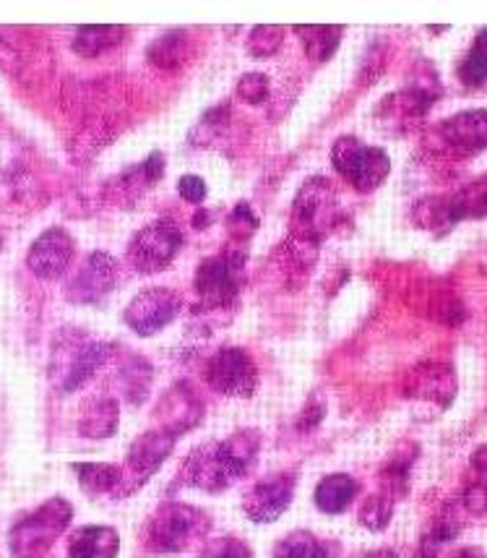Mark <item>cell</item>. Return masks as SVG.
I'll use <instances>...</instances> for the list:
<instances>
[{
    "label": "cell",
    "mask_w": 487,
    "mask_h": 558,
    "mask_svg": "<svg viewBox=\"0 0 487 558\" xmlns=\"http://www.w3.org/2000/svg\"><path fill=\"white\" fill-rule=\"evenodd\" d=\"M295 32L303 39L305 56L316 63L329 61L342 39V26H295Z\"/></svg>",
    "instance_id": "23"
},
{
    "label": "cell",
    "mask_w": 487,
    "mask_h": 558,
    "mask_svg": "<svg viewBox=\"0 0 487 558\" xmlns=\"http://www.w3.org/2000/svg\"><path fill=\"white\" fill-rule=\"evenodd\" d=\"M198 558H253V550L243 541H238V537L227 535L206 543Z\"/></svg>",
    "instance_id": "32"
},
{
    "label": "cell",
    "mask_w": 487,
    "mask_h": 558,
    "mask_svg": "<svg viewBox=\"0 0 487 558\" xmlns=\"http://www.w3.org/2000/svg\"><path fill=\"white\" fill-rule=\"evenodd\" d=\"M238 97L248 105L266 102V97H269V78L264 73H248V76L240 78Z\"/></svg>",
    "instance_id": "34"
},
{
    "label": "cell",
    "mask_w": 487,
    "mask_h": 558,
    "mask_svg": "<svg viewBox=\"0 0 487 558\" xmlns=\"http://www.w3.org/2000/svg\"><path fill=\"white\" fill-rule=\"evenodd\" d=\"M206 381L224 397H251L258 387V368L245 350L224 348L206 363Z\"/></svg>",
    "instance_id": "12"
},
{
    "label": "cell",
    "mask_w": 487,
    "mask_h": 558,
    "mask_svg": "<svg viewBox=\"0 0 487 558\" xmlns=\"http://www.w3.org/2000/svg\"><path fill=\"white\" fill-rule=\"evenodd\" d=\"M159 415H162V428L180 436L202 421L204 404L198 400L196 391L191 389V384L180 381L159 404Z\"/></svg>",
    "instance_id": "17"
},
{
    "label": "cell",
    "mask_w": 487,
    "mask_h": 558,
    "mask_svg": "<svg viewBox=\"0 0 487 558\" xmlns=\"http://www.w3.org/2000/svg\"><path fill=\"white\" fill-rule=\"evenodd\" d=\"M185 238L178 225L172 222H151L133 235L129 245V262L138 275H157L175 262L183 251Z\"/></svg>",
    "instance_id": "9"
},
{
    "label": "cell",
    "mask_w": 487,
    "mask_h": 558,
    "mask_svg": "<svg viewBox=\"0 0 487 558\" xmlns=\"http://www.w3.org/2000/svg\"><path fill=\"white\" fill-rule=\"evenodd\" d=\"M120 264L105 251H95L78 264L69 282H65V301L73 305H95L115 290Z\"/></svg>",
    "instance_id": "10"
},
{
    "label": "cell",
    "mask_w": 487,
    "mask_h": 558,
    "mask_svg": "<svg viewBox=\"0 0 487 558\" xmlns=\"http://www.w3.org/2000/svg\"><path fill=\"white\" fill-rule=\"evenodd\" d=\"M118 428V404L112 400H95L86 404L78 434L86 438H110Z\"/></svg>",
    "instance_id": "25"
},
{
    "label": "cell",
    "mask_w": 487,
    "mask_h": 558,
    "mask_svg": "<svg viewBox=\"0 0 487 558\" xmlns=\"http://www.w3.org/2000/svg\"><path fill=\"white\" fill-rule=\"evenodd\" d=\"M178 194L185 198L188 204H202L206 194H209V189H206L204 178L198 175H183L178 181Z\"/></svg>",
    "instance_id": "35"
},
{
    "label": "cell",
    "mask_w": 487,
    "mask_h": 558,
    "mask_svg": "<svg viewBox=\"0 0 487 558\" xmlns=\"http://www.w3.org/2000/svg\"><path fill=\"white\" fill-rule=\"evenodd\" d=\"M110 352L112 348L108 342L95 340L84 331H60L50 352V378L56 389L60 395H71V391L82 389L97 374L99 365H105Z\"/></svg>",
    "instance_id": "3"
},
{
    "label": "cell",
    "mask_w": 487,
    "mask_h": 558,
    "mask_svg": "<svg viewBox=\"0 0 487 558\" xmlns=\"http://www.w3.org/2000/svg\"><path fill=\"white\" fill-rule=\"evenodd\" d=\"M227 230H230V235L235 238V241H248L253 232L258 230V217L256 211L251 209V204L243 202L232 209L230 219H227Z\"/></svg>",
    "instance_id": "33"
},
{
    "label": "cell",
    "mask_w": 487,
    "mask_h": 558,
    "mask_svg": "<svg viewBox=\"0 0 487 558\" xmlns=\"http://www.w3.org/2000/svg\"><path fill=\"white\" fill-rule=\"evenodd\" d=\"M459 78L464 86H483L487 82V26L477 32L475 43L459 65Z\"/></svg>",
    "instance_id": "26"
},
{
    "label": "cell",
    "mask_w": 487,
    "mask_h": 558,
    "mask_svg": "<svg viewBox=\"0 0 487 558\" xmlns=\"http://www.w3.org/2000/svg\"><path fill=\"white\" fill-rule=\"evenodd\" d=\"M284 29L282 26H253L248 37V50L253 58H271L273 52L282 48Z\"/></svg>",
    "instance_id": "29"
},
{
    "label": "cell",
    "mask_w": 487,
    "mask_h": 558,
    "mask_svg": "<svg viewBox=\"0 0 487 558\" xmlns=\"http://www.w3.org/2000/svg\"><path fill=\"white\" fill-rule=\"evenodd\" d=\"M333 170L360 194H370L389 178L391 159L380 146L363 144L355 136L337 138L331 146Z\"/></svg>",
    "instance_id": "6"
},
{
    "label": "cell",
    "mask_w": 487,
    "mask_h": 558,
    "mask_svg": "<svg viewBox=\"0 0 487 558\" xmlns=\"http://www.w3.org/2000/svg\"><path fill=\"white\" fill-rule=\"evenodd\" d=\"M391 514H393V498H389L386 494H376L363 504V509H360V524L373 530V533H378V530H383L386 524L391 522Z\"/></svg>",
    "instance_id": "28"
},
{
    "label": "cell",
    "mask_w": 487,
    "mask_h": 558,
    "mask_svg": "<svg viewBox=\"0 0 487 558\" xmlns=\"http://www.w3.org/2000/svg\"><path fill=\"white\" fill-rule=\"evenodd\" d=\"M151 63L162 65V69H172L183 61V35H165L151 43L149 48Z\"/></svg>",
    "instance_id": "30"
},
{
    "label": "cell",
    "mask_w": 487,
    "mask_h": 558,
    "mask_svg": "<svg viewBox=\"0 0 487 558\" xmlns=\"http://www.w3.org/2000/svg\"><path fill=\"white\" fill-rule=\"evenodd\" d=\"M433 138L453 157H475L487 149V110H464L440 121Z\"/></svg>",
    "instance_id": "14"
},
{
    "label": "cell",
    "mask_w": 487,
    "mask_h": 558,
    "mask_svg": "<svg viewBox=\"0 0 487 558\" xmlns=\"http://www.w3.org/2000/svg\"><path fill=\"white\" fill-rule=\"evenodd\" d=\"M0 248H3V232H0Z\"/></svg>",
    "instance_id": "38"
},
{
    "label": "cell",
    "mask_w": 487,
    "mask_h": 558,
    "mask_svg": "<svg viewBox=\"0 0 487 558\" xmlns=\"http://www.w3.org/2000/svg\"><path fill=\"white\" fill-rule=\"evenodd\" d=\"M73 507L65 498H50L22 522H16L9 533V548L16 558H39L56 546V541L71 524Z\"/></svg>",
    "instance_id": "5"
},
{
    "label": "cell",
    "mask_w": 487,
    "mask_h": 558,
    "mask_svg": "<svg viewBox=\"0 0 487 558\" xmlns=\"http://www.w3.org/2000/svg\"><path fill=\"white\" fill-rule=\"evenodd\" d=\"M360 494V483L352 475L337 473L324 477L321 483L316 486V507L324 511V514H342V511L355 501V496Z\"/></svg>",
    "instance_id": "20"
},
{
    "label": "cell",
    "mask_w": 487,
    "mask_h": 558,
    "mask_svg": "<svg viewBox=\"0 0 487 558\" xmlns=\"http://www.w3.org/2000/svg\"><path fill=\"white\" fill-rule=\"evenodd\" d=\"M365 558H397V550L383 548V550H376V554H370V556H365Z\"/></svg>",
    "instance_id": "37"
},
{
    "label": "cell",
    "mask_w": 487,
    "mask_h": 558,
    "mask_svg": "<svg viewBox=\"0 0 487 558\" xmlns=\"http://www.w3.org/2000/svg\"><path fill=\"white\" fill-rule=\"evenodd\" d=\"M295 486L297 477L292 473H273L269 477H264V481H258L243 501L248 520L256 524L277 522L279 517L290 509L292 496H295Z\"/></svg>",
    "instance_id": "15"
},
{
    "label": "cell",
    "mask_w": 487,
    "mask_h": 558,
    "mask_svg": "<svg viewBox=\"0 0 487 558\" xmlns=\"http://www.w3.org/2000/svg\"><path fill=\"white\" fill-rule=\"evenodd\" d=\"M248 256L243 251H222V254L206 258L196 271V295L206 308H224L235 301L243 288V271Z\"/></svg>",
    "instance_id": "8"
},
{
    "label": "cell",
    "mask_w": 487,
    "mask_h": 558,
    "mask_svg": "<svg viewBox=\"0 0 487 558\" xmlns=\"http://www.w3.org/2000/svg\"><path fill=\"white\" fill-rule=\"evenodd\" d=\"M487 217V175L477 178L462 191L446 198H430L423 202L415 211L419 228L430 232H446L462 219H483Z\"/></svg>",
    "instance_id": "7"
},
{
    "label": "cell",
    "mask_w": 487,
    "mask_h": 558,
    "mask_svg": "<svg viewBox=\"0 0 487 558\" xmlns=\"http://www.w3.org/2000/svg\"><path fill=\"white\" fill-rule=\"evenodd\" d=\"M412 397H425V400H440V404H449L456 395V378H453L449 365L438 363H425L417 365L410 374Z\"/></svg>",
    "instance_id": "18"
},
{
    "label": "cell",
    "mask_w": 487,
    "mask_h": 558,
    "mask_svg": "<svg viewBox=\"0 0 487 558\" xmlns=\"http://www.w3.org/2000/svg\"><path fill=\"white\" fill-rule=\"evenodd\" d=\"M120 537L112 527L105 524H89L76 530L69 541L71 558H118Z\"/></svg>",
    "instance_id": "19"
},
{
    "label": "cell",
    "mask_w": 487,
    "mask_h": 558,
    "mask_svg": "<svg viewBox=\"0 0 487 558\" xmlns=\"http://www.w3.org/2000/svg\"><path fill=\"white\" fill-rule=\"evenodd\" d=\"M73 473H76L78 483H82V488L89 496H102V494L120 496V488H123V468H118V464L78 462L73 464Z\"/></svg>",
    "instance_id": "21"
},
{
    "label": "cell",
    "mask_w": 487,
    "mask_h": 558,
    "mask_svg": "<svg viewBox=\"0 0 487 558\" xmlns=\"http://www.w3.org/2000/svg\"><path fill=\"white\" fill-rule=\"evenodd\" d=\"M180 311H183V301L175 290L167 288H149L138 292L136 298L125 308L123 322L142 337H151L165 327L175 322Z\"/></svg>",
    "instance_id": "13"
},
{
    "label": "cell",
    "mask_w": 487,
    "mask_h": 558,
    "mask_svg": "<svg viewBox=\"0 0 487 558\" xmlns=\"http://www.w3.org/2000/svg\"><path fill=\"white\" fill-rule=\"evenodd\" d=\"M178 436L170 434L165 428H155L149 434L138 436L136 441L131 444L129 460H125L123 468V488H120V496H129L133 490H138L149 481L151 475L157 473L159 464H162L170 451L175 449Z\"/></svg>",
    "instance_id": "11"
},
{
    "label": "cell",
    "mask_w": 487,
    "mask_h": 558,
    "mask_svg": "<svg viewBox=\"0 0 487 558\" xmlns=\"http://www.w3.org/2000/svg\"><path fill=\"white\" fill-rule=\"evenodd\" d=\"M120 39H123V29L120 26H82L76 32V39H73V50L82 58H97L120 45Z\"/></svg>",
    "instance_id": "24"
},
{
    "label": "cell",
    "mask_w": 487,
    "mask_h": 558,
    "mask_svg": "<svg viewBox=\"0 0 487 558\" xmlns=\"http://www.w3.org/2000/svg\"><path fill=\"white\" fill-rule=\"evenodd\" d=\"M273 558H329V546L318 541L316 535L297 530V533L287 535L284 541L277 543Z\"/></svg>",
    "instance_id": "27"
},
{
    "label": "cell",
    "mask_w": 487,
    "mask_h": 558,
    "mask_svg": "<svg viewBox=\"0 0 487 558\" xmlns=\"http://www.w3.org/2000/svg\"><path fill=\"white\" fill-rule=\"evenodd\" d=\"M261 449V436L258 430H235L224 441H209L204 447L193 449L188 460L180 468V483L183 486L206 490V494H219V490L232 488L251 473Z\"/></svg>",
    "instance_id": "1"
},
{
    "label": "cell",
    "mask_w": 487,
    "mask_h": 558,
    "mask_svg": "<svg viewBox=\"0 0 487 558\" xmlns=\"http://www.w3.org/2000/svg\"><path fill=\"white\" fill-rule=\"evenodd\" d=\"M211 530L209 514L191 504L167 501L151 514L146 524V548L155 554H183L196 543H202Z\"/></svg>",
    "instance_id": "4"
},
{
    "label": "cell",
    "mask_w": 487,
    "mask_h": 558,
    "mask_svg": "<svg viewBox=\"0 0 487 558\" xmlns=\"http://www.w3.org/2000/svg\"><path fill=\"white\" fill-rule=\"evenodd\" d=\"M337 219V196L329 181L313 178L300 189L295 198V211H292V241L290 251L297 256L303 267L316 262L318 243Z\"/></svg>",
    "instance_id": "2"
},
{
    "label": "cell",
    "mask_w": 487,
    "mask_h": 558,
    "mask_svg": "<svg viewBox=\"0 0 487 558\" xmlns=\"http://www.w3.org/2000/svg\"><path fill=\"white\" fill-rule=\"evenodd\" d=\"M462 498L470 514L479 517L487 511V447H479L475 454H472Z\"/></svg>",
    "instance_id": "22"
},
{
    "label": "cell",
    "mask_w": 487,
    "mask_h": 558,
    "mask_svg": "<svg viewBox=\"0 0 487 558\" xmlns=\"http://www.w3.org/2000/svg\"><path fill=\"white\" fill-rule=\"evenodd\" d=\"M73 262V238L63 228H50L32 243L26 267L39 279H58L69 271Z\"/></svg>",
    "instance_id": "16"
},
{
    "label": "cell",
    "mask_w": 487,
    "mask_h": 558,
    "mask_svg": "<svg viewBox=\"0 0 487 558\" xmlns=\"http://www.w3.org/2000/svg\"><path fill=\"white\" fill-rule=\"evenodd\" d=\"M456 533H459V524H453L449 520H438L433 524L430 533H425L423 543H419V558L438 556V550L443 548L451 537H456Z\"/></svg>",
    "instance_id": "31"
},
{
    "label": "cell",
    "mask_w": 487,
    "mask_h": 558,
    "mask_svg": "<svg viewBox=\"0 0 487 558\" xmlns=\"http://www.w3.org/2000/svg\"><path fill=\"white\" fill-rule=\"evenodd\" d=\"M453 558H487V556L479 548H464V550H459Z\"/></svg>",
    "instance_id": "36"
}]
</instances>
